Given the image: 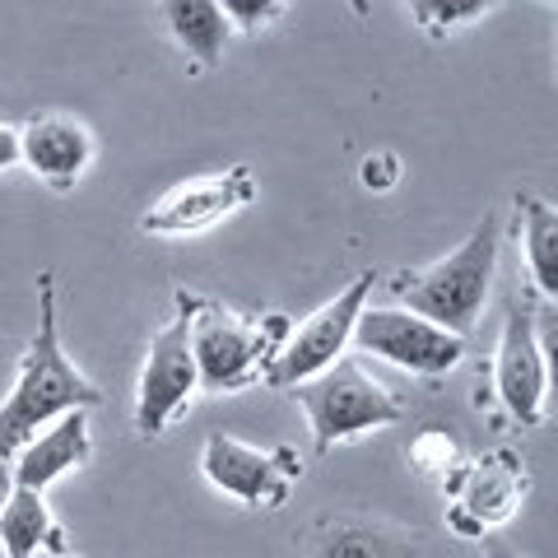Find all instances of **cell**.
I'll use <instances>...</instances> for the list:
<instances>
[{
  "label": "cell",
  "instance_id": "obj_26",
  "mask_svg": "<svg viewBox=\"0 0 558 558\" xmlns=\"http://www.w3.org/2000/svg\"><path fill=\"white\" fill-rule=\"evenodd\" d=\"M545 5H554V0H545Z\"/></svg>",
  "mask_w": 558,
  "mask_h": 558
},
{
  "label": "cell",
  "instance_id": "obj_20",
  "mask_svg": "<svg viewBox=\"0 0 558 558\" xmlns=\"http://www.w3.org/2000/svg\"><path fill=\"white\" fill-rule=\"evenodd\" d=\"M289 0H219L223 20L233 24V33H266L279 14H284Z\"/></svg>",
  "mask_w": 558,
  "mask_h": 558
},
{
  "label": "cell",
  "instance_id": "obj_5",
  "mask_svg": "<svg viewBox=\"0 0 558 558\" xmlns=\"http://www.w3.org/2000/svg\"><path fill=\"white\" fill-rule=\"evenodd\" d=\"M442 494H447V531L457 539H484L526 508L531 465L512 447H488L451 470L442 480Z\"/></svg>",
  "mask_w": 558,
  "mask_h": 558
},
{
  "label": "cell",
  "instance_id": "obj_11",
  "mask_svg": "<svg viewBox=\"0 0 558 558\" xmlns=\"http://www.w3.org/2000/svg\"><path fill=\"white\" fill-rule=\"evenodd\" d=\"M256 201V172L247 163H229L201 178H186L178 186H168L135 229L145 238H163V242H182V238H201L209 229H219L223 219H233L238 209H247Z\"/></svg>",
  "mask_w": 558,
  "mask_h": 558
},
{
  "label": "cell",
  "instance_id": "obj_9",
  "mask_svg": "<svg viewBox=\"0 0 558 558\" xmlns=\"http://www.w3.org/2000/svg\"><path fill=\"white\" fill-rule=\"evenodd\" d=\"M349 344H354L359 354H373V359L391 363V368L410 373V377H424V381L457 373L465 359V336L418 317L410 307H363Z\"/></svg>",
  "mask_w": 558,
  "mask_h": 558
},
{
  "label": "cell",
  "instance_id": "obj_15",
  "mask_svg": "<svg viewBox=\"0 0 558 558\" xmlns=\"http://www.w3.org/2000/svg\"><path fill=\"white\" fill-rule=\"evenodd\" d=\"M163 24H168V38L186 57L191 75H209L215 65H223L233 24L223 20L219 0H163Z\"/></svg>",
  "mask_w": 558,
  "mask_h": 558
},
{
  "label": "cell",
  "instance_id": "obj_18",
  "mask_svg": "<svg viewBox=\"0 0 558 558\" xmlns=\"http://www.w3.org/2000/svg\"><path fill=\"white\" fill-rule=\"evenodd\" d=\"M494 5H498V0H405L414 28L424 33V38H433V43L457 38L461 28L480 24Z\"/></svg>",
  "mask_w": 558,
  "mask_h": 558
},
{
  "label": "cell",
  "instance_id": "obj_22",
  "mask_svg": "<svg viewBox=\"0 0 558 558\" xmlns=\"http://www.w3.org/2000/svg\"><path fill=\"white\" fill-rule=\"evenodd\" d=\"M14 163H20V126L0 121V172H10Z\"/></svg>",
  "mask_w": 558,
  "mask_h": 558
},
{
  "label": "cell",
  "instance_id": "obj_14",
  "mask_svg": "<svg viewBox=\"0 0 558 558\" xmlns=\"http://www.w3.org/2000/svg\"><path fill=\"white\" fill-rule=\"evenodd\" d=\"M303 558H424V545L381 517H322L303 531Z\"/></svg>",
  "mask_w": 558,
  "mask_h": 558
},
{
  "label": "cell",
  "instance_id": "obj_24",
  "mask_svg": "<svg viewBox=\"0 0 558 558\" xmlns=\"http://www.w3.org/2000/svg\"><path fill=\"white\" fill-rule=\"evenodd\" d=\"M340 5H344L349 14H354L359 24H363V20H368V14H373V0H340Z\"/></svg>",
  "mask_w": 558,
  "mask_h": 558
},
{
  "label": "cell",
  "instance_id": "obj_2",
  "mask_svg": "<svg viewBox=\"0 0 558 558\" xmlns=\"http://www.w3.org/2000/svg\"><path fill=\"white\" fill-rule=\"evenodd\" d=\"M186 312L201 391L209 396H242L260 387L293 330L289 312H233L196 289H186Z\"/></svg>",
  "mask_w": 558,
  "mask_h": 558
},
{
  "label": "cell",
  "instance_id": "obj_17",
  "mask_svg": "<svg viewBox=\"0 0 558 558\" xmlns=\"http://www.w3.org/2000/svg\"><path fill=\"white\" fill-rule=\"evenodd\" d=\"M517 219H521V252H526L531 293L535 299H558V209L531 186H517Z\"/></svg>",
  "mask_w": 558,
  "mask_h": 558
},
{
  "label": "cell",
  "instance_id": "obj_1",
  "mask_svg": "<svg viewBox=\"0 0 558 558\" xmlns=\"http://www.w3.org/2000/svg\"><path fill=\"white\" fill-rule=\"evenodd\" d=\"M102 405V391L94 377L75 368V359L61 344V317H57V275H38V330L20 359L14 387L0 400V461H10L33 433H43L51 418L70 410Z\"/></svg>",
  "mask_w": 558,
  "mask_h": 558
},
{
  "label": "cell",
  "instance_id": "obj_3",
  "mask_svg": "<svg viewBox=\"0 0 558 558\" xmlns=\"http://www.w3.org/2000/svg\"><path fill=\"white\" fill-rule=\"evenodd\" d=\"M498 247H502V219L484 215L457 252H447L433 266L396 270L387 279V293L396 299V307H410L418 317L457 330V336H470L484 317L488 293H494Z\"/></svg>",
  "mask_w": 558,
  "mask_h": 558
},
{
  "label": "cell",
  "instance_id": "obj_13",
  "mask_svg": "<svg viewBox=\"0 0 558 558\" xmlns=\"http://www.w3.org/2000/svg\"><path fill=\"white\" fill-rule=\"evenodd\" d=\"M94 461V433H89V410H70L61 418H51L43 433L10 457V488H33L47 494L57 480L75 475Z\"/></svg>",
  "mask_w": 558,
  "mask_h": 558
},
{
  "label": "cell",
  "instance_id": "obj_21",
  "mask_svg": "<svg viewBox=\"0 0 558 558\" xmlns=\"http://www.w3.org/2000/svg\"><path fill=\"white\" fill-rule=\"evenodd\" d=\"M400 178H405V163H400L396 149H373L368 159L359 163V186L373 191V196H381V191H396Z\"/></svg>",
  "mask_w": 558,
  "mask_h": 558
},
{
  "label": "cell",
  "instance_id": "obj_16",
  "mask_svg": "<svg viewBox=\"0 0 558 558\" xmlns=\"http://www.w3.org/2000/svg\"><path fill=\"white\" fill-rule=\"evenodd\" d=\"M65 531L57 526L47 498L33 488H10L0 502V554L5 558H43V554H65Z\"/></svg>",
  "mask_w": 558,
  "mask_h": 558
},
{
  "label": "cell",
  "instance_id": "obj_25",
  "mask_svg": "<svg viewBox=\"0 0 558 558\" xmlns=\"http://www.w3.org/2000/svg\"><path fill=\"white\" fill-rule=\"evenodd\" d=\"M57 558H84V554H75V549H65V554H57Z\"/></svg>",
  "mask_w": 558,
  "mask_h": 558
},
{
  "label": "cell",
  "instance_id": "obj_7",
  "mask_svg": "<svg viewBox=\"0 0 558 558\" xmlns=\"http://www.w3.org/2000/svg\"><path fill=\"white\" fill-rule=\"evenodd\" d=\"M494 396L521 428H539L549 405V336L535 293H517L502 312L494 349Z\"/></svg>",
  "mask_w": 558,
  "mask_h": 558
},
{
  "label": "cell",
  "instance_id": "obj_23",
  "mask_svg": "<svg viewBox=\"0 0 558 558\" xmlns=\"http://www.w3.org/2000/svg\"><path fill=\"white\" fill-rule=\"evenodd\" d=\"M484 558H531V554H521V549H512V545H502V539L484 535Z\"/></svg>",
  "mask_w": 558,
  "mask_h": 558
},
{
  "label": "cell",
  "instance_id": "obj_19",
  "mask_svg": "<svg viewBox=\"0 0 558 558\" xmlns=\"http://www.w3.org/2000/svg\"><path fill=\"white\" fill-rule=\"evenodd\" d=\"M405 457H410V470H414V475H424V480H433V484L442 488V480L465 461V451H461V442L451 438V433H442V428H424V433H418V438L410 442Z\"/></svg>",
  "mask_w": 558,
  "mask_h": 558
},
{
  "label": "cell",
  "instance_id": "obj_8",
  "mask_svg": "<svg viewBox=\"0 0 558 558\" xmlns=\"http://www.w3.org/2000/svg\"><path fill=\"white\" fill-rule=\"evenodd\" d=\"M201 475L223 498L242 502L252 512H279L289 508L293 484L303 480V457L293 447H256L233 433H209L201 447Z\"/></svg>",
  "mask_w": 558,
  "mask_h": 558
},
{
  "label": "cell",
  "instance_id": "obj_4",
  "mask_svg": "<svg viewBox=\"0 0 558 558\" xmlns=\"http://www.w3.org/2000/svg\"><path fill=\"white\" fill-rule=\"evenodd\" d=\"M284 396H293L303 405L317 457H330L336 447L363 438V433H381L405 418V400L349 354H340L317 377L289 387Z\"/></svg>",
  "mask_w": 558,
  "mask_h": 558
},
{
  "label": "cell",
  "instance_id": "obj_10",
  "mask_svg": "<svg viewBox=\"0 0 558 558\" xmlns=\"http://www.w3.org/2000/svg\"><path fill=\"white\" fill-rule=\"evenodd\" d=\"M373 289H377V270H359L336 293V299L322 303L312 317H303L299 326L289 330V340L275 354V363H270V373H266L260 387L289 391V387H299V381L317 377L322 368H330V363H336L349 349V340H354V322H359V312L368 307Z\"/></svg>",
  "mask_w": 558,
  "mask_h": 558
},
{
  "label": "cell",
  "instance_id": "obj_6",
  "mask_svg": "<svg viewBox=\"0 0 558 558\" xmlns=\"http://www.w3.org/2000/svg\"><path fill=\"white\" fill-rule=\"evenodd\" d=\"M201 391L196 354H191V312H186V284L172 289V322L149 336L145 368L135 381V433L145 442L163 438V433L186 414L191 396Z\"/></svg>",
  "mask_w": 558,
  "mask_h": 558
},
{
  "label": "cell",
  "instance_id": "obj_12",
  "mask_svg": "<svg viewBox=\"0 0 558 558\" xmlns=\"http://www.w3.org/2000/svg\"><path fill=\"white\" fill-rule=\"evenodd\" d=\"M94 131L70 112H33L20 126V163L57 196H70L84 182V172L94 168Z\"/></svg>",
  "mask_w": 558,
  "mask_h": 558
}]
</instances>
